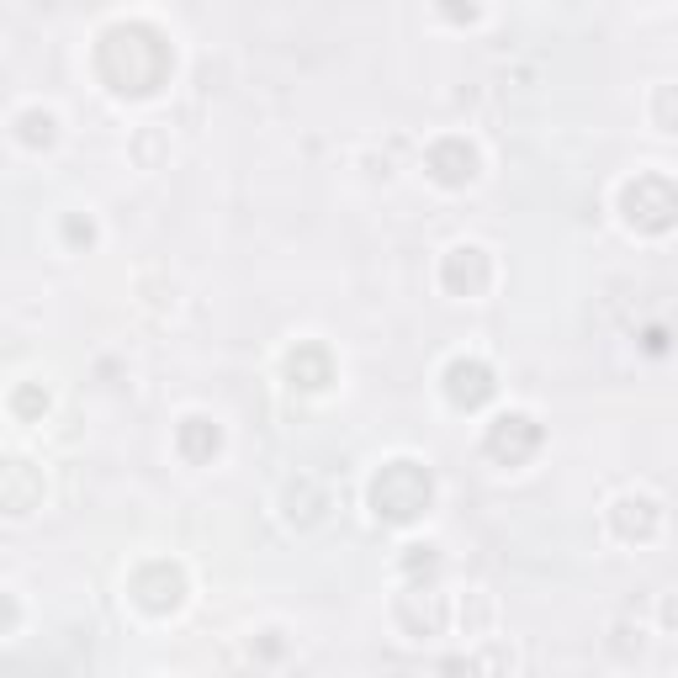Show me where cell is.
<instances>
[{
    "instance_id": "cell-1",
    "label": "cell",
    "mask_w": 678,
    "mask_h": 678,
    "mask_svg": "<svg viewBox=\"0 0 678 678\" xmlns=\"http://www.w3.org/2000/svg\"><path fill=\"white\" fill-rule=\"evenodd\" d=\"M371 498H377V514H387V520H414V514L430 504V477H419L408 461H398V467H387L377 477Z\"/></svg>"
}]
</instances>
